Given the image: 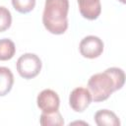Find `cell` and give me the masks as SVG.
Here are the masks:
<instances>
[{"label": "cell", "instance_id": "3957f363", "mask_svg": "<svg viewBox=\"0 0 126 126\" xmlns=\"http://www.w3.org/2000/svg\"><path fill=\"white\" fill-rule=\"evenodd\" d=\"M41 60L34 53H25L17 61V71L19 75L27 80L36 77L41 70Z\"/></svg>", "mask_w": 126, "mask_h": 126}, {"label": "cell", "instance_id": "5b68a950", "mask_svg": "<svg viewBox=\"0 0 126 126\" xmlns=\"http://www.w3.org/2000/svg\"><path fill=\"white\" fill-rule=\"evenodd\" d=\"M92 94L86 88L79 87L74 89L69 95V104L76 112H83L92 102Z\"/></svg>", "mask_w": 126, "mask_h": 126}, {"label": "cell", "instance_id": "7c38bea8", "mask_svg": "<svg viewBox=\"0 0 126 126\" xmlns=\"http://www.w3.org/2000/svg\"><path fill=\"white\" fill-rule=\"evenodd\" d=\"M12 15L10 11L3 6H0V32H5L11 27Z\"/></svg>", "mask_w": 126, "mask_h": 126}, {"label": "cell", "instance_id": "52a82bcc", "mask_svg": "<svg viewBox=\"0 0 126 126\" xmlns=\"http://www.w3.org/2000/svg\"><path fill=\"white\" fill-rule=\"evenodd\" d=\"M94 122L98 126H119L117 115L108 109H100L94 114Z\"/></svg>", "mask_w": 126, "mask_h": 126}, {"label": "cell", "instance_id": "277c9868", "mask_svg": "<svg viewBox=\"0 0 126 126\" xmlns=\"http://www.w3.org/2000/svg\"><path fill=\"white\" fill-rule=\"evenodd\" d=\"M79 49L81 55L85 58H97L103 51V42L95 35H88L81 40Z\"/></svg>", "mask_w": 126, "mask_h": 126}, {"label": "cell", "instance_id": "8992f818", "mask_svg": "<svg viewBox=\"0 0 126 126\" xmlns=\"http://www.w3.org/2000/svg\"><path fill=\"white\" fill-rule=\"evenodd\" d=\"M38 108L44 113H51L58 110L60 105V99L58 94L49 89L41 91L36 98Z\"/></svg>", "mask_w": 126, "mask_h": 126}, {"label": "cell", "instance_id": "4fadbf2b", "mask_svg": "<svg viewBox=\"0 0 126 126\" xmlns=\"http://www.w3.org/2000/svg\"><path fill=\"white\" fill-rule=\"evenodd\" d=\"M119 1H120V2H121V3H123V4H124V3H125V0H119Z\"/></svg>", "mask_w": 126, "mask_h": 126}, {"label": "cell", "instance_id": "6da1fadb", "mask_svg": "<svg viewBox=\"0 0 126 126\" xmlns=\"http://www.w3.org/2000/svg\"><path fill=\"white\" fill-rule=\"evenodd\" d=\"M125 83L124 71L117 67H111L102 73L93 75L88 81V90L94 102L107 99L111 94L120 90Z\"/></svg>", "mask_w": 126, "mask_h": 126}, {"label": "cell", "instance_id": "ba28073f", "mask_svg": "<svg viewBox=\"0 0 126 126\" xmlns=\"http://www.w3.org/2000/svg\"><path fill=\"white\" fill-rule=\"evenodd\" d=\"M14 76L11 70L7 67H0V96L6 95L13 87Z\"/></svg>", "mask_w": 126, "mask_h": 126}, {"label": "cell", "instance_id": "8fae6325", "mask_svg": "<svg viewBox=\"0 0 126 126\" xmlns=\"http://www.w3.org/2000/svg\"><path fill=\"white\" fill-rule=\"evenodd\" d=\"M12 5L19 13L26 14L33 10L35 6V0H12Z\"/></svg>", "mask_w": 126, "mask_h": 126}, {"label": "cell", "instance_id": "9c48e42d", "mask_svg": "<svg viewBox=\"0 0 126 126\" xmlns=\"http://www.w3.org/2000/svg\"><path fill=\"white\" fill-rule=\"evenodd\" d=\"M39 123L42 126H62L64 125V120L61 113L56 110L51 113L42 112L39 118Z\"/></svg>", "mask_w": 126, "mask_h": 126}, {"label": "cell", "instance_id": "7a4b0ae2", "mask_svg": "<svg viewBox=\"0 0 126 126\" xmlns=\"http://www.w3.org/2000/svg\"><path fill=\"white\" fill-rule=\"evenodd\" d=\"M69 0H45L42 23L53 34H62L68 29Z\"/></svg>", "mask_w": 126, "mask_h": 126}, {"label": "cell", "instance_id": "30bf717a", "mask_svg": "<svg viewBox=\"0 0 126 126\" xmlns=\"http://www.w3.org/2000/svg\"><path fill=\"white\" fill-rule=\"evenodd\" d=\"M16 52L15 43L9 38L0 39V60L7 61L13 58Z\"/></svg>", "mask_w": 126, "mask_h": 126}]
</instances>
